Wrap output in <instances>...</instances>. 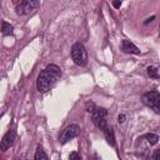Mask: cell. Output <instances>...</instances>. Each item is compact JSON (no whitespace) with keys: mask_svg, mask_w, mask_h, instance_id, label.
<instances>
[{"mask_svg":"<svg viewBox=\"0 0 160 160\" xmlns=\"http://www.w3.org/2000/svg\"><path fill=\"white\" fill-rule=\"evenodd\" d=\"M91 115H92V121L96 128H99L100 130H104L105 128H108V120H106L108 110L106 109L96 106V109L94 110V112Z\"/></svg>","mask_w":160,"mask_h":160,"instance_id":"obj_5","label":"cell"},{"mask_svg":"<svg viewBox=\"0 0 160 160\" xmlns=\"http://www.w3.org/2000/svg\"><path fill=\"white\" fill-rule=\"evenodd\" d=\"M95 160H100V159L98 158V155H95Z\"/></svg>","mask_w":160,"mask_h":160,"instance_id":"obj_20","label":"cell"},{"mask_svg":"<svg viewBox=\"0 0 160 160\" xmlns=\"http://www.w3.org/2000/svg\"><path fill=\"white\" fill-rule=\"evenodd\" d=\"M96 109V106H95V104L92 102V101H88L86 102V111H89V112H94V110Z\"/></svg>","mask_w":160,"mask_h":160,"instance_id":"obj_15","label":"cell"},{"mask_svg":"<svg viewBox=\"0 0 160 160\" xmlns=\"http://www.w3.org/2000/svg\"><path fill=\"white\" fill-rule=\"evenodd\" d=\"M102 132H104V136H105L108 144H109L110 146L115 148V146H116V142H115V135H114L112 128H111V126H110V128L108 126V128H105V129L102 130Z\"/></svg>","mask_w":160,"mask_h":160,"instance_id":"obj_9","label":"cell"},{"mask_svg":"<svg viewBox=\"0 0 160 160\" xmlns=\"http://www.w3.org/2000/svg\"><path fill=\"white\" fill-rule=\"evenodd\" d=\"M15 139H16V131L12 130V129L9 130V131L4 135L2 140H1V150H2V151H6V150L14 144Z\"/></svg>","mask_w":160,"mask_h":160,"instance_id":"obj_7","label":"cell"},{"mask_svg":"<svg viewBox=\"0 0 160 160\" xmlns=\"http://www.w3.org/2000/svg\"><path fill=\"white\" fill-rule=\"evenodd\" d=\"M71 58L74 60V62L79 66H85L88 64V52L85 46L78 41L71 46Z\"/></svg>","mask_w":160,"mask_h":160,"instance_id":"obj_2","label":"cell"},{"mask_svg":"<svg viewBox=\"0 0 160 160\" xmlns=\"http://www.w3.org/2000/svg\"><path fill=\"white\" fill-rule=\"evenodd\" d=\"M1 32H2V35H12L14 34V28L9 24V22H6V21H2L1 22Z\"/></svg>","mask_w":160,"mask_h":160,"instance_id":"obj_11","label":"cell"},{"mask_svg":"<svg viewBox=\"0 0 160 160\" xmlns=\"http://www.w3.org/2000/svg\"><path fill=\"white\" fill-rule=\"evenodd\" d=\"M34 160H48V155H46V152H45V150L42 149L41 145H38V146H36L35 155H34Z\"/></svg>","mask_w":160,"mask_h":160,"instance_id":"obj_10","label":"cell"},{"mask_svg":"<svg viewBox=\"0 0 160 160\" xmlns=\"http://www.w3.org/2000/svg\"><path fill=\"white\" fill-rule=\"evenodd\" d=\"M144 139H146L148 140V142L150 144V145H156L158 142H159V136L156 135V134H152V132H149V134H145L144 136H142Z\"/></svg>","mask_w":160,"mask_h":160,"instance_id":"obj_13","label":"cell"},{"mask_svg":"<svg viewBox=\"0 0 160 160\" xmlns=\"http://www.w3.org/2000/svg\"><path fill=\"white\" fill-rule=\"evenodd\" d=\"M79 134H80V126H79L78 124H70V125H68V126L62 130V132L60 134L59 141H60V144H66V142L70 141L71 139L76 138Z\"/></svg>","mask_w":160,"mask_h":160,"instance_id":"obj_6","label":"cell"},{"mask_svg":"<svg viewBox=\"0 0 160 160\" xmlns=\"http://www.w3.org/2000/svg\"><path fill=\"white\" fill-rule=\"evenodd\" d=\"M39 5H40V2L35 1V0H22L16 4L15 10H16V14H19V15H29V14L34 12Z\"/></svg>","mask_w":160,"mask_h":160,"instance_id":"obj_4","label":"cell"},{"mask_svg":"<svg viewBox=\"0 0 160 160\" xmlns=\"http://www.w3.org/2000/svg\"><path fill=\"white\" fill-rule=\"evenodd\" d=\"M152 158H154V160H160V149H159V150H156V151L154 152Z\"/></svg>","mask_w":160,"mask_h":160,"instance_id":"obj_16","label":"cell"},{"mask_svg":"<svg viewBox=\"0 0 160 160\" xmlns=\"http://www.w3.org/2000/svg\"><path fill=\"white\" fill-rule=\"evenodd\" d=\"M142 102L149 106L155 112H160V92L159 91H148L142 95Z\"/></svg>","mask_w":160,"mask_h":160,"instance_id":"obj_3","label":"cell"},{"mask_svg":"<svg viewBox=\"0 0 160 160\" xmlns=\"http://www.w3.org/2000/svg\"><path fill=\"white\" fill-rule=\"evenodd\" d=\"M118 121H119V124H122V122L125 121V115H124V114H120V115L118 116Z\"/></svg>","mask_w":160,"mask_h":160,"instance_id":"obj_17","label":"cell"},{"mask_svg":"<svg viewBox=\"0 0 160 160\" xmlns=\"http://www.w3.org/2000/svg\"><path fill=\"white\" fill-rule=\"evenodd\" d=\"M15 160H19V159H15Z\"/></svg>","mask_w":160,"mask_h":160,"instance_id":"obj_21","label":"cell"},{"mask_svg":"<svg viewBox=\"0 0 160 160\" xmlns=\"http://www.w3.org/2000/svg\"><path fill=\"white\" fill-rule=\"evenodd\" d=\"M60 76H61V69L58 65H55V64L48 65L38 76L36 89L39 90V92L49 91L56 84V81L60 79Z\"/></svg>","mask_w":160,"mask_h":160,"instance_id":"obj_1","label":"cell"},{"mask_svg":"<svg viewBox=\"0 0 160 160\" xmlns=\"http://www.w3.org/2000/svg\"><path fill=\"white\" fill-rule=\"evenodd\" d=\"M146 72H148V75H149L150 78H152V79H160V74H159V70H158L156 66H152V65L148 66V68H146Z\"/></svg>","mask_w":160,"mask_h":160,"instance_id":"obj_12","label":"cell"},{"mask_svg":"<svg viewBox=\"0 0 160 160\" xmlns=\"http://www.w3.org/2000/svg\"><path fill=\"white\" fill-rule=\"evenodd\" d=\"M121 50L126 54H134V55H139L140 54V50L136 45H134L130 40H122L121 41Z\"/></svg>","mask_w":160,"mask_h":160,"instance_id":"obj_8","label":"cell"},{"mask_svg":"<svg viewBox=\"0 0 160 160\" xmlns=\"http://www.w3.org/2000/svg\"><path fill=\"white\" fill-rule=\"evenodd\" d=\"M69 160H81V155L78 151H72L69 155Z\"/></svg>","mask_w":160,"mask_h":160,"instance_id":"obj_14","label":"cell"},{"mask_svg":"<svg viewBox=\"0 0 160 160\" xmlns=\"http://www.w3.org/2000/svg\"><path fill=\"white\" fill-rule=\"evenodd\" d=\"M152 20H154V16H151L150 19H148V20H146V21H145L144 24H149V22H150V21H152Z\"/></svg>","mask_w":160,"mask_h":160,"instance_id":"obj_19","label":"cell"},{"mask_svg":"<svg viewBox=\"0 0 160 160\" xmlns=\"http://www.w3.org/2000/svg\"><path fill=\"white\" fill-rule=\"evenodd\" d=\"M112 6L116 8V9L120 8V6H121V1H112Z\"/></svg>","mask_w":160,"mask_h":160,"instance_id":"obj_18","label":"cell"}]
</instances>
